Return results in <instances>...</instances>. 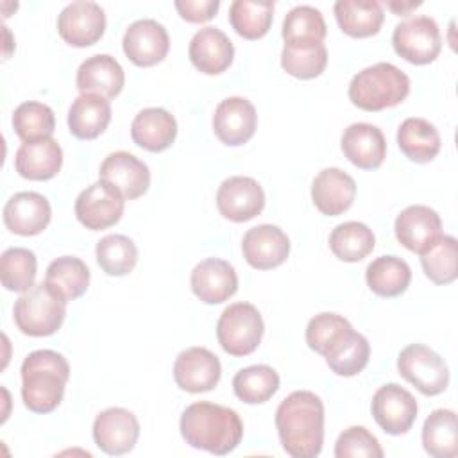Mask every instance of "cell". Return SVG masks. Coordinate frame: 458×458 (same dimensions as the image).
Returning <instances> with one entry per match:
<instances>
[{
  "mask_svg": "<svg viewBox=\"0 0 458 458\" xmlns=\"http://www.w3.org/2000/svg\"><path fill=\"white\" fill-rule=\"evenodd\" d=\"M276 428L286 454L315 458L324 444V403L310 390H295L276 410Z\"/></svg>",
  "mask_w": 458,
  "mask_h": 458,
  "instance_id": "1",
  "label": "cell"
},
{
  "mask_svg": "<svg viewBox=\"0 0 458 458\" xmlns=\"http://www.w3.org/2000/svg\"><path fill=\"white\" fill-rule=\"evenodd\" d=\"M179 429L186 444L216 456L234 451L243 437L240 415L233 408L208 401L186 406L181 415Z\"/></svg>",
  "mask_w": 458,
  "mask_h": 458,
  "instance_id": "2",
  "label": "cell"
},
{
  "mask_svg": "<svg viewBox=\"0 0 458 458\" xmlns=\"http://www.w3.org/2000/svg\"><path fill=\"white\" fill-rule=\"evenodd\" d=\"M21 399L34 413L54 411L70 379L66 358L50 349L32 351L21 363Z\"/></svg>",
  "mask_w": 458,
  "mask_h": 458,
  "instance_id": "3",
  "label": "cell"
},
{
  "mask_svg": "<svg viewBox=\"0 0 458 458\" xmlns=\"http://www.w3.org/2000/svg\"><path fill=\"white\" fill-rule=\"evenodd\" d=\"M410 93V77L392 63H376L358 72L349 84V100L363 111L399 106Z\"/></svg>",
  "mask_w": 458,
  "mask_h": 458,
  "instance_id": "4",
  "label": "cell"
},
{
  "mask_svg": "<svg viewBox=\"0 0 458 458\" xmlns=\"http://www.w3.org/2000/svg\"><path fill=\"white\" fill-rule=\"evenodd\" d=\"M13 317L23 335L50 336L66 317V301L47 283H38L16 299Z\"/></svg>",
  "mask_w": 458,
  "mask_h": 458,
  "instance_id": "5",
  "label": "cell"
},
{
  "mask_svg": "<svg viewBox=\"0 0 458 458\" xmlns=\"http://www.w3.org/2000/svg\"><path fill=\"white\" fill-rule=\"evenodd\" d=\"M265 324L258 308L250 302L229 304L218 317L216 338L231 356L254 352L263 338Z\"/></svg>",
  "mask_w": 458,
  "mask_h": 458,
  "instance_id": "6",
  "label": "cell"
},
{
  "mask_svg": "<svg viewBox=\"0 0 458 458\" xmlns=\"http://www.w3.org/2000/svg\"><path fill=\"white\" fill-rule=\"evenodd\" d=\"M399 374L424 395H438L449 385V369L440 354L424 344H410L397 356Z\"/></svg>",
  "mask_w": 458,
  "mask_h": 458,
  "instance_id": "7",
  "label": "cell"
},
{
  "mask_svg": "<svg viewBox=\"0 0 458 458\" xmlns=\"http://www.w3.org/2000/svg\"><path fill=\"white\" fill-rule=\"evenodd\" d=\"M392 47L397 55L411 64L433 63L442 50V36L429 16H413L395 25Z\"/></svg>",
  "mask_w": 458,
  "mask_h": 458,
  "instance_id": "8",
  "label": "cell"
},
{
  "mask_svg": "<svg viewBox=\"0 0 458 458\" xmlns=\"http://www.w3.org/2000/svg\"><path fill=\"white\" fill-rule=\"evenodd\" d=\"M370 410L385 433L404 435L411 429L419 408L415 397L406 388L397 383H386L374 392Z\"/></svg>",
  "mask_w": 458,
  "mask_h": 458,
  "instance_id": "9",
  "label": "cell"
},
{
  "mask_svg": "<svg viewBox=\"0 0 458 458\" xmlns=\"http://www.w3.org/2000/svg\"><path fill=\"white\" fill-rule=\"evenodd\" d=\"M123 208L125 199L100 179L82 190L75 199V216L91 231H102L114 225L122 218Z\"/></svg>",
  "mask_w": 458,
  "mask_h": 458,
  "instance_id": "10",
  "label": "cell"
},
{
  "mask_svg": "<svg viewBox=\"0 0 458 458\" xmlns=\"http://www.w3.org/2000/svg\"><path fill=\"white\" fill-rule=\"evenodd\" d=\"M57 32L72 47L95 45L106 32V13L97 2H72L57 16Z\"/></svg>",
  "mask_w": 458,
  "mask_h": 458,
  "instance_id": "11",
  "label": "cell"
},
{
  "mask_svg": "<svg viewBox=\"0 0 458 458\" xmlns=\"http://www.w3.org/2000/svg\"><path fill=\"white\" fill-rule=\"evenodd\" d=\"M123 54L136 66L147 68L161 63L170 48V38L163 23L152 18L132 21L122 39Z\"/></svg>",
  "mask_w": 458,
  "mask_h": 458,
  "instance_id": "12",
  "label": "cell"
},
{
  "mask_svg": "<svg viewBox=\"0 0 458 458\" xmlns=\"http://www.w3.org/2000/svg\"><path fill=\"white\" fill-rule=\"evenodd\" d=\"M98 177L125 200L141 197L150 186V170L147 163L127 150L111 152L102 161Z\"/></svg>",
  "mask_w": 458,
  "mask_h": 458,
  "instance_id": "13",
  "label": "cell"
},
{
  "mask_svg": "<svg viewBox=\"0 0 458 458\" xmlns=\"http://www.w3.org/2000/svg\"><path fill=\"white\" fill-rule=\"evenodd\" d=\"M140 437V422L136 415L125 408H107L95 417L93 440L100 451L120 456L136 445Z\"/></svg>",
  "mask_w": 458,
  "mask_h": 458,
  "instance_id": "14",
  "label": "cell"
},
{
  "mask_svg": "<svg viewBox=\"0 0 458 458\" xmlns=\"http://www.w3.org/2000/svg\"><path fill=\"white\" fill-rule=\"evenodd\" d=\"M216 208L231 222H247L263 211L265 191L256 179L234 175L218 186Z\"/></svg>",
  "mask_w": 458,
  "mask_h": 458,
  "instance_id": "15",
  "label": "cell"
},
{
  "mask_svg": "<svg viewBox=\"0 0 458 458\" xmlns=\"http://www.w3.org/2000/svg\"><path fill=\"white\" fill-rule=\"evenodd\" d=\"M222 376L220 360L206 347H190L177 354L174 379L181 390L200 394L213 390Z\"/></svg>",
  "mask_w": 458,
  "mask_h": 458,
  "instance_id": "16",
  "label": "cell"
},
{
  "mask_svg": "<svg viewBox=\"0 0 458 458\" xmlns=\"http://www.w3.org/2000/svg\"><path fill=\"white\" fill-rule=\"evenodd\" d=\"M394 231L403 247L422 254L442 236V220L429 206L413 204L397 215Z\"/></svg>",
  "mask_w": 458,
  "mask_h": 458,
  "instance_id": "17",
  "label": "cell"
},
{
  "mask_svg": "<svg viewBox=\"0 0 458 458\" xmlns=\"http://www.w3.org/2000/svg\"><path fill=\"white\" fill-rule=\"evenodd\" d=\"M245 261L258 270H270L283 265L290 254V238L272 224L250 227L242 240Z\"/></svg>",
  "mask_w": 458,
  "mask_h": 458,
  "instance_id": "18",
  "label": "cell"
},
{
  "mask_svg": "<svg viewBox=\"0 0 458 458\" xmlns=\"http://www.w3.org/2000/svg\"><path fill=\"white\" fill-rule=\"evenodd\" d=\"M258 114L250 100L243 97L224 98L213 114V131L216 138L229 147L247 143L256 131Z\"/></svg>",
  "mask_w": 458,
  "mask_h": 458,
  "instance_id": "19",
  "label": "cell"
},
{
  "mask_svg": "<svg viewBox=\"0 0 458 458\" xmlns=\"http://www.w3.org/2000/svg\"><path fill=\"white\" fill-rule=\"evenodd\" d=\"M5 227L20 236L39 234L52 218V208L45 195L38 191H18L4 206Z\"/></svg>",
  "mask_w": 458,
  "mask_h": 458,
  "instance_id": "20",
  "label": "cell"
},
{
  "mask_svg": "<svg viewBox=\"0 0 458 458\" xmlns=\"http://www.w3.org/2000/svg\"><path fill=\"white\" fill-rule=\"evenodd\" d=\"M191 292L206 304H220L238 290L234 267L220 258H208L197 263L190 276Z\"/></svg>",
  "mask_w": 458,
  "mask_h": 458,
  "instance_id": "21",
  "label": "cell"
},
{
  "mask_svg": "<svg viewBox=\"0 0 458 458\" xmlns=\"http://www.w3.org/2000/svg\"><path fill=\"white\" fill-rule=\"evenodd\" d=\"M340 145L344 156L361 170H376L386 157L385 134L379 127L367 122L347 125L344 129Z\"/></svg>",
  "mask_w": 458,
  "mask_h": 458,
  "instance_id": "22",
  "label": "cell"
},
{
  "mask_svg": "<svg viewBox=\"0 0 458 458\" xmlns=\"http://www.w3.org/2000/svg\"><path fill=\"white\" fill-rule=\"evenodd\" d=\"M77 89L81 95H98L114 98L125 84V73L120 63L109 54H95L77 68Z\"/></svg>",
  "mask_w": 458,
  "mask_h": 458,
  "instance_id": "23",
  "label": "cell"
},
{
  "mask_svg": "<svg viewBox=\"0 0 458 458\" xmlns=\"http://www.w3.org/2000/svg\"><path fill=\"white\" fill-rule=\"evenodd\" d=\"M356 197L354 179L336 168L329 166L320 170L311 182V200L315 208L327 216H338L347 211Z\"/></svg>",
  "mask_w": 458,
  "mask_h": 458,
  "instance_id": "24",
  "label": "cell"
},
{
  "mask_svg": "<svg viewBox=\"0 0 458 458\" xmlns=\"http://www.w3.org/2000/svg\"><path fill=\"white\" fill-rule=\"evenodd\" d=\"M188 55L199 72L206 75H218L231 66L234 47L224 30L216 27H204L190 39Z\"/></svg>",
  "mask_w": 458,
  "mask_h": 458,
  "instance_id": "25",
  "label": "cell"
},
{
  "mask_svg": "<svg viewBox=\"0 0 458 458\" xmlns=\"http://www.w3.org/2000/svg\"><path fill=\"white\" fill-rule=\"evenodd\" d=\"M177 136V122L172 113L163 107L141 109L131 123L132 141L148 150L163 152L166 150Z\"/></svg>",
  "mask_w": 458,
  "mask_h": 458,
  "instance_id": "26",
  "label": "cell"
},
{
  "mask_svg": "<svg viewBox=\"0 0 458 458\" xmlns=\"http://www.w3.org/2000/svg\"><path fill=\"white\" fill-rule=\"evenodd\" d=\"M63 165V150L54 138L21 143L14 154L16 172L29 181H48Z\"/></svg>",
  "mask_w": 458,
  "mask_h": 458,
  "instance_id": "27",
  "label": "cell"
},
{
  "mask_svg": "<svg viewBox=\"0 0 458 458\" xmlns=\"http://www.w3.org/2000/svg\"><path fill=\"white\" fill-rule=\"evenodd\" d=\"M111 122V104L98 95H79L68 109V129L79 140H95Z\"/></svg>",
  "mask_w": 458,
  "mask_h": 458,
  "instance_id": "28",
  "label": "cell"
},
{
  "mask_svg": "<svg viewBox=\"0 0 458 458\" xmlns=\"http://www.w3.org/2000/svg\"><path fill=\"white\" fill-rule=\"evenodd\" d=\"M338 27L351 38H369L379 32L385 13L377 0H338L335 2Z\"/></svg>",
  "mask_w": 458,
  "mask_h": 458,
  "instance_id": "29",
  "label": "cell"
},
{
  "mask_svg": "<svg viewBox=\"0 0 458 458\" xmlns=\"http://www.w3.org/2000/svg\"><path fill=\"white\" fill-rule=\"evenodd\" d=\"M397 145L413 163H429L440 152V134L426 118H406L397 129Z\"/></svg>",
  "mask_w": 458,
  "mask_h": 458,
  "instance_id": "30",
  "label": "cell"
},
{
  "mask_svg": "<svg viewBox=\"0 0 458 458\" xmlns=\"http://www.w3.org/2000/svg\"><path fill=\"white\" fill-rule=\"evenodd\" d=\"M367 286L379 297H397L406 292L411 281L410 265L394 254L372 259L365 270Z\"/></svg>",
  "mask_w": 458,
  "mask_h": 458,
  "instance_id": "31",
  "label": "cell"
},
{
  "mask_svg": "<svg viewBox=\"0 0 458 458\" xmlns=\"http://www.w3.org/2000/svg\"><path fill=\"white\" fill-rule=\"evenodd\" d=\"M422 445L433 458H454L458 454V426L453 410L438 408L426 417Z\"/></svg>",
  "mask_w": 458,
  "mask_h": 458,
  "instance_id": "32",
  "label": "cell"
},
{
  "mask_svg": "<svg viewBox=\"0 0 458 458\" xmlns=\"http://www.w3.org/2000/svg\"><path fill=\"white\" fill-rule=\"evenodd\" d=\"M284 47H308L322 43L327 27L318 9L311 5H295L283 20Z\"/></svg>",
  "mask_w": 458,
  "mask_h": 458,
  "instance_id": "33",
  "label": "cell"
},
{
  "mask_svg": "<svg viewBox=\"0 0 458 458\" xmlns=\"http://www.w3.org/2000/svg\"><path fill=\"white\" fill-rule=\"evenodd\" d=\"M45 283L66 302L79 299L89 286V268L81 258H55L45 274Z\"/></svg>",
  "mask_w": 458,
  "mask_h": 458,
  "instance_id": "34",
  "label": "cell"
},
{
  "mask_svg": "<svg viewBox=\"0 0 458 458\" xmlns=\"http://www.w3.org/2000/svg\"><path fill=\"white\" fill-rule=\"evenodd\" d=\"M376 245V238L372 229L356 220H349L338 224L329 234V249L331 252L347 263H356L367 258Z\"/></svg>",
  "mask_w": 458,
  "mask_h": 458,
  "instance_id": "35",
  "label": "cell"
},
{
  "mask_svg": "<svg viewBox=\"0 0 458 458\" xmlns=\"http://www.w3.org/2000/svg\"><path fill=\"white\" fill-rule=\"evenodd\" d=\"M274 7L276 4L270 0H234L229 5V21L242 38L259 39L272 25Z\"/></svg>",
  "mask_w": 458,
  "mask_h": 458,
  "instance_id": "36",
  "label": "cell"
},
{
  "mask_svg": "<svg viewBox=\"0 0 458 458\" xmlns=\"http://www.w3.org/2000/svg\"><path fill=\"white\" fill-rule=\"evenodd\" d=\"M236 397L247 404L267 403L279 390V374L268 365H250L233 377Z\"/></svg>",
  "mask_w": 458,
  "mask_h": 458,
  "instance_id": "37",
  "label": "cell"
},
{
  "mask_svg": "<svg viewBox=\"0 0 458 458\" xmlns=\"http://www.w3.org/2000/svg\"><path fill=\"white\" fill-rule=\"evenodd\" d=\"M13 129L23 143L52 138L55 129L54 111L43 102H23L13 113Z\"/></svg>",
  "mask_w": 458,
  "mask_h": 458,
  "instance_id": "38",
  "label": "cell"
},
{
  "mask_svg": "<svg viewBox=\"0 0 458 458\" xmlns=\"http://www.w3.org/2000/svg\"><path fill=\"white\" fill-rule=\"evenodd\" d=\"M369 356H370L369 340L361 333H356L352 329L324 358L329 369L336 376L351 377L360 374L367 367Z\"/></svg>",
  "mask_w": 458,
  "mask_h": 458,
  "instance_id": "39",
  "label": "cell"
},
{
  "mask_svg": "<svg viewBox=\"0 0 458 458\" xmlns=\"http://www.w3.org/2000/svg\"><path fill=\"white\" fill-rule=\"evenodd\" d=\"M38 270L36 254L25 247H11L0 258V281L9 292H27L34 286Z\"/></svg>",
  "mask_w": 458,
  "mask_h": 458,
  "instance_id": "40",
  "label": "cell"
},
{
  "mask_svg": "<svg viewBox=\"0 0 458 458\" xmlns=\"http://www.w3.org/2000/svg\"><path fill=\"white\" fill-rule=\"evenodd\" d=\"M97 263L107 276H125L138 261V247L125 234H107L98 240Z\"/></svg>",
  "mask_w": 458,
  "mask_h": 458,
  "instance_id": "41",
  "label": "cell"
},
{
  "mask_svg": "<svg viewBox=\"0 0 458 458\" xmlns=\"http://www.w3.org/2000/svg\"><path fill=\"white\" fill-rule=\"evenodd\" d=\"M458 243L454 236L442 234L426 252L420 254V265L429 281L435 284H449L456 279Z\"/></svg>",
  "mask_w": 458,
  "mask_h": 458,
  "instance_id": "42",
  "label": "cell"
},
{
  "mask_svg": "<svg viewBox=\"0 0 458 458\" xmlns=\"http://www.w3.org/2000/svg\"><path fill=\"white\" fill-rule=\"evenodd\" d=\"M354 327L338 313H318L306 326V344L311 351L326 356Z\"/></svg>",
  "mask_w": 458,
  "mask_h": 458,
  "instance_id": "43",
  "label": "cell"
},
{
  "mask_svg": "<svg viewBox=\"0 0 458 458\" xmlns=\"http://www.w3.org/2000/svg\"><path fill=\"white\" fill-rule=\"evenodd\" d=\"M327 64V50L324 43L308 47H283L281 66L297 79H315Z\"/></svg>",
  "mask_w": 458,
  "mask_h": 458,
  "instance_id": "44",
  "label": "cell"
},
{
  "mask_svg": "<svg viewBox=\"0 0 458 458\" xmlns=\"http://www.w3.org/2000/svg\"><path fill=\"white\" fill-rule=\"evenodd\" d=\"M336 458H383L377 438L363 426H351L340 433L335 444Z\"/></svg>",
  "mask_w": 458,
  "mask_h": 458,
  "instance_id": "45",
  "label": "cell"
},
{
  "mask_svg": "<svg viewBox=\"0 0 458 458\" xmlns=\"http://www.w3.org/2000/svg\"><path fill=\"white\" fill-rule=\"evenodd\" d=\"M174 5L182 20L190 23H204L216 14L220 2L218 0H177Z\"/></svg>",
  "mask_w": 458,
  "mask_h": 458,
  "instance_id": "46",
  "label": "cell"
},
{
  "mask_svg": "<svg viewBox=\"0 0 458 458\" xmlns=\"http://www.w3.org/2000/svg\"><path fill=\"white\" fill-rule=\"evenodd\" d=\"M386 7L397 16H408L413 9L420 7V2H386Z\"/></svg>",
  "mask_w": 458,
  "mask_h": 458,
  "instance_id": "47",
  "label": "cell"
}]
</instances>
